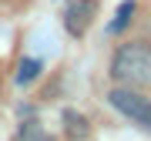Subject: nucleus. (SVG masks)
<instances>
[{
	"mask_svg": "<svg viewBox=\"0 0 151 141\" xmlns=\"http://www.w3.org/2000/svg\"><path fill=\"white\" fill-rule=\"evenodd\" d=\"M111 77L128 87H151V44L145 40L121 44L111 60Z\"/></svg>",
	"mask_w": 151,
	"mask_h": 141,
	"instance_id": "f257e3e1",
	"label": "nucleus"
},
{
	"mask_svg": "<svg viewBox=\"0 0 151 141\" xmlns=\"http://www.w3.org/2000/svg\"><path fill=\"white\" fill-rule=\"evenodd\" d=\"M108 101L124 114V118H131L134 124H141V128L151 131V98H145L138 87L121 84V87H114V91L108 94Z\"/></svg>",
	"mask_w": 151,
	"mask_h": 141,
	"instance_id": "f03ea898",
	"label": "nucleus"
},
{
	"mask_svg": "<svg viewBox=\"0 0 151 141\" xmlns=\"http://www.w3.org/2000/svg\"><path fill=\"white\" fill-rule=\"evenodd\" d=\"M94 14H97V0H70L67 10H64V27H67V34H70V37H81V34L91 27Z\"/></svg>",
	"mask_w": 151,
	"mask_h": 141,
	"instance_id": "7ed1b4c3",
	"label": "nucleus"
},
{
	"mask_svg": "<svg viewBox=\"0 0 151 141\" xmlns=\"http://www.w3.org/2000/svg\"><path fill=\"white\" fill-rule=\"evenodd\" d=\"M64 128H67V135H70V138H87V135H91V128H87V118H84V114H77L74 108H67V111H64Z\"/></svg>",
	"mask_w": 151,
	"mask_h": 141,
	"instance_id": "20e7f679",
	"label": "nucleus"
},
{
	"mask_svg": "<svg viewBox=\"0 0 151 141\" xmlns=\"http://www.w3.org/2000/svg\"><path fill=\"white\" fill-rule=\"evenodd\" d=\"M17 141H50V138L40 128V121H24L20 131H17Z\"/></svg>",
	"mask_w": 151,
	"mask_h": 141,
	"instance_id": "39448f33",
	"label": "nucleus"
},
{
	"mask_svg": "<svg viewBox=\"0 0 151 141\" xmlns=\"http://www.w3.org/2000/svg\"><path fill=\"white\" fill-rule=\"evenodd\" d=\"M37 70H40V60H34V57L20 60V70H17V84H30L34 77H37Z\"/></svg>",
	"mask_w": 151,
	"mask_h": 141,
	"instance_id": "423d86ee",
	"label": "nucleus"
},
{
	"mask_svg": "<svg viewBox=\"0 0 151 141\" xmlns=\"http://www.w3.org/2000/svg\"><path fill=\"white\" fill-rule=\"evenodd\" d=\"M131 10H134V0H124V4H121V10H118V20L111 24V30H121L124 24H128V14H131Z\"/></svg>",
	"mask_w": 151,
	"mask_h": 141,
	"instance_id": "0eeeda50",
	"label": "nucleus"
}]
</instances>
